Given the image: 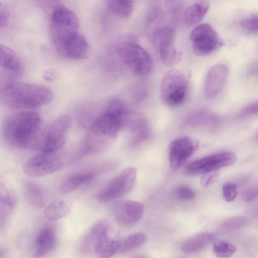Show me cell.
Returning <instances> with one entry per match:
<instances>
[{
	"mask_svg": "<svg viewBox=\"0 0 258 258\" xmlns=\"http://www.w3.org/2000/svg\"><path fill=\"white\" fill-rule=\"evenodd\" d=\"M41 118L36 112L25 111L9 116L3 127L5 140L18 148L37 149L41 134Z\"/></svg>",
	"mask_w": 258,
	"mask_h": 258,
	"instance_id": "1",
	"label": "cell"
},
{
	"mask_svg": "<svg viewBox=\"0 0 258 258\" xmlns=\"http://www.w3.org/2000/svg\"><path fill=\"white\" fill-rule=\"evenodd\" d=\"M122 128L120 118L105 109L90 126L77 158L105 151L113 143Z\"/></svg>",
	"mask_w": 258,
	"mask_h": 258,
	"instance_id": "2",
	"label": "cell"
},
{
	"mask_svg": "<svg viewBox=\"0 0 258 258\" xmlns=\"http://www.w3.org/2000/svg\"><path fill=\"white\" fill-rule=\"evenodd\" d=\"M53 93L47 87L37 84L11 82L1 91V99L6 106L15 109H31L49 103Z\"/></svg>",
	"mask_w": 258,
	"mask_h": 258,
	"instance_id": "3",
	"label": "cell"
},
{
	"mask_svg": "<svg viewBox=\"0 0 258 258\" xmlns=\"http://www.w3.org/2000/svg\"><path fill=\"white\" fill-rule=\"evenodd\" d=\"M79 20L76 15L64 6H58L52 12L50 33L53 43L58 52L66 41L80 32Z\"/></svg>",
	"mask_w": 258,
	"mask_h": 258,
	"instance_id": "4",
	"label": "cell"
},
{
	"mask_svg": "<svg viewBox=\"0 0 258 258\" xmlns=\"http://www.w3.org/2000/svg\"><path fill=\"white\" fill-rule=\"evenodd\" d=\"M116 52L122 62L134 74L146 75L153 68V61L148 51L138 43L124 41L118 43Z\"/></svg>",
	"mask_w": 258,
	"mask_h": 258,
	"instance_id": "5",
	"label": "cell"
},
{
	"mask_svg": "<svg viewBox=\"0 0 258 258\" xmlns=\"http://www.w3.org/2000/svg\"><path fill=\"white\" fill-rule=\"evenodd\" d=\"M189 80L182 71L172 69L163 76L160 87V98L163 103L175 106L185 100Z\"/></svg>",
	"mask_w": 258,
	"mask_h": 258,
	"instance_id": "6",
	"label": "cell"
},
{
	"mask_svg": "<svg viewBox=\"0 0 258 258\" xmlns=\"http://www.w3.org/2000/svg\"><path fill=\"white\" fill-rule=\"evenodd\" d=\"M174 28L164 26L157 29L153 36V43L161 62L171 67L178 64L182 57L181 51L175 43Z\"/></svg>",
	"mask_w": 258,
	"mask_h": 258,
	"instance_id": "7",
	"label": "cell"
},
{
	"mask_svg": "<svg viewBox=\"0 0 258 258\" xmlns=\"http://www.w3.org/2000/svg\"><path fill=\"white\" fill-rule=\"evenodd\" d=\"M71 125L70 116L62 115L42 132L38 149L41 152L55 153L64 146L67 133Z\"/></svg>",
	"mask_w": 258,
	"mask_h": 258,
	"instance_id": "8",
	"label": "cell"
},
{
	"mask_svg": "<svg viewBox=\"0 0 258 258\" xmlns=\"http://www.w3.org/2000/svg\"><path fill=\"white\" fill-rule=\"evenodd\" d=\"M194 52L198 55H209L222 45V42L216 31L208 23L196 26L189 34Z\"/></svg>",
	"mask_w": 258,
	"mask_h": 258,
	"instance_id": "9",
	"label": "cell"
},
{
	"mask_svg": "<svg viewBox=\"0 0 258 258\" xmlns=\"http://www.w3.org/2000/svg\"><path fill=\"white\" fill-rule=\"evenodd\" d=\"M136 176L135 167L126 168L99 193L97 200L100 203H106L126 194L134 186Z\"/></svg>",
	"mask_w": 258,
	"mask_h": 258,
	"instance_id": "10",
	"label": "cell"
},
{
	"mask_svg": "<svg viewBox=\"0 0 258 258\" xmlns=\"http://www.w3.org/2000/svg\"><path fill=\"white\" fill-rule=\"evenodd\" d=\"M236 155L231 152L206 156L188 164L184 169V174L188 176L203 175L230 166L236 162Z\"/></svg>",
	"mask_w": 258,
	"mask_h": 258,
	"instance_id": "11",
	"label": "cell"
},
{
	"mask_svg": "<svg viewBox=\"0 0 258 258\" xmlns=\"http://www.w3.org/2000/svg\"><path fill=\"white\" fill-rule=\"evenodd\" d=\"M63 166L62 160L55 153L41 152L28 160L23 166V171L28 176L36 177L55 172Z\"/></svg>",
	"mask_w": 258,
	"mask_h": 258,
	"instance_id": "12",
	"label": "cell"
},
{
	"mask_svg": "<svg viewBox=\"0 0 258 258\" xmlns=\"http://www.w3.org/2000/svg\"><path fill=\"white\" fill-rule=\"evenodd\" d=\"M198 143L191 137L185 136L173 140L169 147V160L172 170L176 171L194 154Z\"/></svg>",
	"mask_w": 258,
	"mask_h": 258,
	"instance_id": "13",
	"label": "cell"
},
{
	"mask_svg": "<svg viewBox=\"0 0 258 258\" xmlns=\"http://www.w3.org/2000/svg\"><path fill=\"white\" fill-rule=\"evenodd\" d=\"M111 171V165L109 162H102L92 169L78 172L68 177L60 185L59 191L63 194L69 193L93 180L98 176Z\"/></svg>",
	"mask_w": 258,
	"mask_h": 258,
	"instance_id": "14",
	"label": "cell"
},
{
	"mask_svg": "<svg viewBox=\"0 0 258 258\" xmlns=\"http://www.w3.org/2000/svg\"><path fill=\"white\" fill-rule=\"evenodd\" d=\"M228 69L224 64L213 66L208 71L204 83V94L208 99L217 96L225 86Z\"/></svg>",
	"mask_w": 258,
	"mask_h": 258,
	"instance_id": "15",
	"label": "cell"
},
{
	"mask_svg": "<svg viewBox=\"0 0 258 258\" xmlns=\"http://www.w3.org/2000/svg\"><path fill=\"white\" fill-rule=\"evenodd\" d=\"M144 211V206L134 201L118 202L112 209L116 221L123 225L131 224L138 221L142 217Z\"/></svg>",
	"mask_w": 258,
	"mask_h": 258,
	"instance_id": "16",
	"label": "cell"
},
{
	"mask_svg": "<svg viewBox=\"0 0 258 258\" xmlns=\"http://www.w3.org/2000/svg\"><path fill=\"white\" fill-rule=\"evenodd\" d=\"M58 52L70 59H85L89 56L90 47L85 37L79 32L64 43Z\"/></svg>",
	"mask_w": 258,
	"mask_h": 258,
	"instance_id": "17",
	"label": "cell"
},
{
	"mask_svg": "<svg viewBox=\"0 0 258 258\" xmlns=\"http://www.w3.org/2000/svg\"><path fill=\"white\" fill-rule=\"evenodd\" d=\"M109 227V223L106 220L101 219L96 222L84 236L80 246L81 252L88 254L94 250L101 237L108 233Z\"/></svg>",
	"mask_w": 258,
	"mask_h": 258,
	"instance_id": "18",
	"label": "cell"
},
{
	"mask_svg": "<svg viewBox=\"0 0 258 258\" xmlns=\"http://www.w3.org/2000/svg\"><path fill=\"white\" fill-rule=\"evenodd\" d=\"M0 65L2 69L15 76L23 72L22 62L18 54L12 49L5 45L0 47Z\"/></svg>",
	"mask_w": 258,
	"mask_h": 258,
	"instance_id": "19",
	"label": "cell"
},
{
	"mask_svg": "<svg viewBox=\"0 0 258 258\" xmlns=\"http://www.w3.org/2000/svg\"><path fill=\"white\" fill-rule=\"evenodd\" d=\"M17 199L14 191L5 184L0 185V221L1 225L7 221L14 211Z\"/></svg>",
	"mask_w": 258,
	"mask_h": 258,
	"instance_id": "20",
	"label": "cell"
},
{
	"mask_svg": "<svg viewBox=\"0 0 258 258\" xmlns=\"http://www.w3.org/2000/svg\"><path fill=\"white\" fill-rule=\"evenodd\" d=\"M55 244V236L52 229L46 227L38 233L35 242L34 255L41 257L49 253Z\"/></svg>",
	"mask_w": 258,
	"mask_h": 258,
	"instance_id": "21",
	"label": "cell"
},
{
	"mask_svg": "<svg viewBox=\"0 0 258 258\" xmlns=\"http://www.w3.org/2000/svg\"><path fill=\"white\" fill-rule=\"evenodd\" d=\"M209 9V3L201 1L190 5L185 11L183 22L187 27L197 26L203 20Z\"/></svg>",
	"mask_w": 258,
	"mask_h": 258,
	"instance_id": "22",
	"label": "cell"
},
{
	"mask_svg": "<svg viewBox=\"0 0 258 258\" xmlns=\"http://www.w3.org/2000/svg\"><path fill=\"white\" fill-rule=\"evenodd\" d=\"M215 240L214 236L209 233H199L187 240L182 245L181 250L185 253H192L207 247Z\"/></svg>",
	"mask_w": 258,
	"mask_h": 258,
	"instance_id": "23",
	"label": "cell"
},
{
	"mask_svg": "<svg viewBox=\"0 0 258 258\" xmlns=\"http://www.w3.org/2000/svg\"><path fill=\"white\" fill-rule=\"evenodd\" d=\"M24 188L26 197L32 205L38 208H43L45 206L46 196L39 184L32 181H27Z\"/></svg>",
	"mask_w": 258,
	"mask_h": 258,
	"instance_id": "24",
	"label": "cell"
},
{
	"mask_svg": "<svg viewBox=\"0 0 258 258\" xmlns=\"http://www.w3.org/2000/svg\"><path fill=\"white\" fill-rule=\"evenodd\" d=\"M120 245V242L111 239L108 236V233H107L99 239L94 251L100 258H108L119 250Z\"/></svg>",
	"mask_w": 258,
	"mask_h": 258,
	"instance_id": "25",
	"label": "cell"
},
{
	"mask_svg": "<svg viewBox=\"0 0 258 258\" xmlns=\"http://www.w3.org/2000/svg\"><path fill=\"white\" fill-rule=\"evenodd\" d=\"M70 211L69 206L65 202L56 200L51 202L45 207L44 215L49 221H56L67 216Z\"/></svg>",
	"mask_w": 258,
	"mask_h": 258,
	"instance_id": "26",
	"label": "cell"
},
{
	"mask_svg": "<svg viewBox=\"0 0 258 258\" xmlns=\"http://www.w3.org/2000/svg\"><path fill=\"white\" fill-rule=\"evenodd\" d=\"M107 5L112 12L124 18L132 15L135 7L132 1H108Z\"/></svg>",
	"mask_w": 258,
	"mask_h": 258,
	"instance_id": "27",
	"label": "cell"
},
{
	"mask_svg": "<svg viewBox=\"0 0 258 258\" xmlns=\"http://www.w3.org/2000/svg\"><path fill=\"white\" fill-rule=\"evenodd\" d=\"M145 234L141 232L135 233L127 237L122 242L118 251L124 253L137 249L146 241Z\"/></svg>",
	"mask_w": 258,
	"mask_h": 258,
	"instance_id": "28",
	"label": "cell"
},
{
	"mask_svg": "<svg viewBox=\"0 0 258 258\" xmlns=\"http://www.w3.org/2000/svg\"><path fill=\"white\" fill-rule=\"evenodd\" d=\"M236 249L234 244L225 240L216 241L213 245V251L219 258H230L234 254Z\"/></svg>",
	"mask_w": 258,
	"mask_h": 258,
	"instance_id": "29",
	"label": "cell"
},
{
	"mask_svg": "<svg viewBox=\"0 0 258 258\" xmlns=\"http://www.w3.org/2000/svg\"><path fill=\"white\" fill-rule=\"evenodd\" d=\"M239 26L245 32L258 33V13L250 14L242 19L239 23Z\"/></svg>",
	"mask_w": 258,
	"mask_h": 258,
	"instance_id": "30",
	"label": "cell"
},
{
	"mask_svg": "<svg viewBox=\"0 0 258 258\" xmlns=\"http://www.w3.org/2000/svg\"><path fill=\"white\" fill-rule=\"evenodd\" d=\"M194 191L188 186L180 185L175 189V196L179 200H189L195 197Z\"/></svg>",
	"mask_w": 258,
	"mask_h": 258,
	"instance_id": "31",
	"label": "cell"
},
{
	"mask_svg": "<svg viewBox=\"0 0 258 258\" xmlns=\"http://www.w3.org/2000/svg\"><path fill=\"white\" fill-rule=\"evenodd\" d=\"M222 191L225 200L228 202L233 201L237 195V186L231 182L225 183L223 186Z\"/></svg>",
	"mask_w": 258,
	"mask_h": 258,
	"instance_id": "32",
	"label": "cell"
},
{
	"mask_svg": "<svg viewBox=\"0 0 258 258\" xmlns=\"http://www.w3.org/2000/svg\"><path fill=\"white\" fill-rule=\"evenodd\" d=\"M258 114V100L241 108L238 113L241 117H247Z\"/></svg>",
	"mask_w": 258,
	"mask_h": 258,
	"instance_id": "33",
	"label": "cell"
},
{
	"mask_svg": "<svg viewBox=\"0 0 258 258\" xmlns=\"http://www.w3.org/2000/svg\"><path fill=\"white\" fill-rule=\"evenodd\" d=\"M247 220L243 217H236L229 219L224 223V227L228 229H237L243 226Z\"/></svg>",
	"mask_w": 258,
	"mask_h": 258,
	"instance_id": "34",
	"label": "cell"
},
{
	"mask_svg": "<svg viewBox=\"0 0 258 258\" xmlns=\"http://www.w3.org/2000/svg\"><path fill=\"white\" fill-rule=\"evenodd\" d=\"M218 176V173L215 172L205 174L201 177V184L204 187H207L214 183L217 180Z\"/></svg>",
	"mask_w": 258,
	"mask_h": 258,
	"instance_id": "35",
	"label": "cell"
},
{
	"mask_svg": "<svg viewBox=\"0 0 258 258\" xmlns=\"http://www.w3.org/2000/svg\"><path fill=\"white\" fill-rule=\"evenodd\" d=\"M258 197V185L247 188L243 194L242 198L245 202H250Z\"/></svg>",
	"mask_w": 258,
	"mask_h": 258,
	"instance_id": "36",
	"label": "cell"
},
{
	"mask_svg": "<svg viewBox=\"0 0 258 258\" xmlns=\"http://www.w3.org/2000/svg\"><path fill=\"white\" fill-rule=\"evenodd\" d=\"M8 22V16L6 10L2 4L0 6V26L1 28L5 27Z\"/></svg>",
	"mask_w": 258,
	"mask_h": 258,
	"instance_id": "37",
	"label": "cell"
},
{
	"mask_svg": "<svg viewBox=\"0 0 258 258\" xmlns=\"http://www.w3.org/2000/svg\"><path fill=\"white\" fill-rule=\"evenodd\" d=\"M56 76V73L54 70H48L42 74L43 78L47 81H51L54 80Z\"/></svg>",
	"mask_w": 258,
	"mask_h": 258,
	"instance_id": "38",
	"label": "cell"
},
{
	"mask_svg": "<svg viewBox=\"0 0 258 258\" xmlns=\"http://www.w3.org/2000/svg\"><path fill=\"white\" fill-rule=\"evenodd\" d=\"M248 75L250 77H258V60L250 67L248 71Z\"/></svg>",
	"mask_w": 258,
	"mask_h": 258,
	"instance_id": "39",
	"label": "cell"
},
{
	"mask_svg": "<svg viewBox=\"0 0 258 258\" xmlns=\"http://www.w3.org/2000/svg\"><path fill=\"white\" fill-rule=\"evenodd\" d=\"M255 139L258 141V132L255 135Z\"/></svg>",
	"mask_w": 258,
	"mask_h": 258,
	"instance_id": "40",
	"label": "cell"
}]
</instances>
